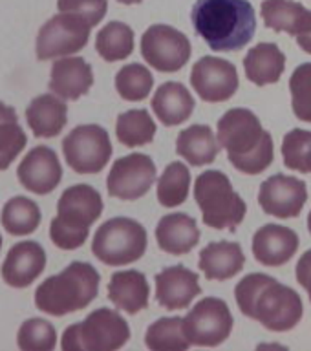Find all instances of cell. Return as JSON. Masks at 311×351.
<instances>
[{
  "label": "cell",
  "mask_w": 311,
  "mask_h": 351,
  "mask_svg": "<svg viewBox=\"0 0 311 351\" xmlns=\"http://www.w3.org/2000/svg\"><path fill=\"white\" fill-rule=\"evenodd\" d=\"M235 298L246 317L275 333L291 331L304 313L299 293L264 273H251L242 278L235 287Z\"/></svg>",
  "instance_id": "cell-1"
},
{
  "label": "cell",
  "mask_w": 311,
  "mask_h": 351,
  "mask_svg": "<svg viewBox=\"0 0 311 351\" xmlns=\"http://www.w3.org/2000/svg\"><path fill=\"white\" fill-rule=\"evenodd\" d=\"M191 21L194 32L213 51H240L257 32L249 0H196Z\"/></svg>",
  "instance_id": "cell-2"
},
{
  "label": "cell",
  "mask_w": 311,
  "mask_h": 351,
  "mask_svg": "<svg viewBox=\"0 0 311 351\" xmlns=\"http://www.w3.org/2000/svg\"><path fill=\"white\" fill-rule=\"evenodd\" d=\"M218 143L231 165L244 174L257 176L273 163V137L251 110H227L218 121Z\"/></svg>",
  "instance_id": "cell-3"
},
{
  "label": "cell",
  "mask_w": 311,
  "mask_h": 351,
  "mask_svg": "<svg viewBox=\"0 0 311 351\" xmlns=\"http://www.w3.org/2000/svg\"><path fill=\"white\" fill-rule=\"evenodd\" d=\"M97 269L87 262H71L65 271L49 276L35 291V306L51 317L81 311L99 293Z\"/></svg>",
  "instance_id": "cell-4"
},
{
  "label": "cell",
  "mask_w": 311,
  "mask_h": 351,
  "mask_svg": "<svg viewBox=\"0 0 311 351\" xmlns=\"http://www.w3.org/2000/svg\"><path fill=\"white\" fill-rule=\"evenodd\" d=\"M101 214L103 197L93 186L84 183L70 186L57 202V216L49 223V238L65 251L79 249Z\"/></svg>",
  "instance_id": "cell-5"
},
{
  "label": "cell",
  "mask_w": 311,
  "mask_h": 351,
  "mask_svg": "<svg viewBox=\"0 0 311 351\" xmlns=\"http://www.w3.org/2000/svg\"><path fill=\"white\" fill-rule=\"evenodd\" d=\"M194 199L202 210L203 223L211 229L233 232L246 218V202L235 192L229 178L220 170H207L198 176Z\"/></svg>",
  "instance_id": "cell-6"
},
{
  "label": "cell",
  "mask_w": 311,
  "mask_h": 351,
  "mask_svg": "<svg viewBox=\"0 0 311 351\" xmlns=\"http://www.w3.org/2000/svg\"><path fill=\"white\" fill-rule=\"evenodd\" d=\"M130 339V328L119 313L101 307L82 322L71 324L62 333L60 348L65 351H114Z\"/></svg>",
  "instance_id": "cell-7"
},
{
  "label": "cell",
  "mask_w": 311,
  "mask_h": 351,
  "mask_svg": "<svg viewBox=\"0 0 311 351\" xmlns=\"http://www.w3.org/2000/svg\"><path fill=\"white\" fill-rule=\"evenodd\" d=\"M147 230L130 218H112L93 234L92 252L99 262L117 267L143 258L147 251Z\"/></svg>",
  "instance_id": "cell-8"
},
{
  "label": "cell",
  "mask_w": 311,
  "mask_h": 351,
  "mask_svg": "<svg viewBox=\"0 0 311 351\" xmlns=\"http://www.w3.org/2000/svg\"><path fill=\"white\" fill-rule=\"evenodd\" d=\"M62 154L77 174H99L112 158L108 132L99 125L76 126L62 139Z\"/></svg>",
  "instance_id": "cell-9"
},
{
  "label": "cell",
  "mask_w": 311,
  "mask_h": 351,
  "mask_svg": "<svg viewBox=\"0 0 311 351\" xmlns=\"http://www.w3.org/2000/svg\"><path fill=\"white\" fill-rule=\"evenodd\" d=\"M92 26L71 13H60L44 22L38 29L35 53L38 60L60 59L81 51L88 44Z\"/></svg>",
  "instance_id": "cell-10"
},
{
  "label": "cell",
  "mask_w": 311,
  "mask_h": 351,
  "mask_svg": "<svg viewBox=\"0 0 311 351\" xmlns=\"http://www.w3.org/2000/svg\"><path fill=\"white\" fill-rule=\"evenodd\" d=\"M183 331L191 346L216 348L233 331L229 306L216 296H207L183 317Z\"/></svg>",
  "instance_id": "cell-11"
},
{
  "label": "cell",
  "mask_w": 311,
  "mask_h": 351,
  "mask_svg": "<svg viewBox=\"0 0 311 351\" xmlns=\"http://www.w3.org/2000/svg\"><path fill=\"white\" fill-rule=\"evenodd\" d=\"M192 46L185 33L167 24H154L143 33L141 55L148 66L161 73H174L189 62Z\"/></svg>",
  "instance_id": "cell-12"
},
{
  "label": "cell",
  "mask_w": 311,
  "mask_h": 351,
  "mask_svg": "<svg viewBox=\"0 0 311 351\" xmlns=\"http://www.w3.org/2000/svg\"><path fill=\"white\" fill-rule=\"evenodd\" d=\"M156 181V165L145 154H130L112 165L106 178V189L117 199H139L150 191Z\"/></svg>",
  "instance_id": "cell-13"
},
{
  "label": "cell",
  "mask_w": 311,
  "mask_h": 351,
  "mask_svg": "<svg viewBox=\"0 0 311 351\" xmlns=\"http://www.w3.org/2000/svg\"><path fill=\"white\" fill-rule=\"evenodd\" d=\"M194 92L207 103H224L238 90V71L233 62L218 57H202L191 71Z\"/></svg>",
  "instance_id": "cell-14"
},
{
  "label": "cell",
  "mask_w": 311,
  "mask_h": 351,
  "mask_svg": "<svg viewBox=\"0 0 311 351\" xmlns=\"http://www.w3.org/2000/svg\"><path fill=\"white\" fill-rule=\"evenodd\" d=\"M306 202V183L293 176H271L260 185L258 192V203L262 210L275 218H297Z\"/></svg>",
  "instance_id": "cell-15"
},
{
  "label": "cell",
  "mask_w": 311,
  "mask_h": 351,
  "mask_svg": "<svg viewBox=\"0 0 311 351\" xmlns=\"http://www.w3.org/2000/svg\"><path fill=\"white\" fill-rule=\"evenodd\" d=\"M16 178L26 191L46 196L62 180V167L49 147H35L24 156L16 169Z\"/></svg>",
  "instance_id": "cell-16"
},
{
  "label": "cell",
  "mask_w": 311,
  "mask_h": 351,
  "mask_svg": "<svg viewBox=\"0 0 311 351\" xmlns=\"http://www.w3.org/2000/svg\"><path fill=\"white\" fill-rule=\"evenodd\" d=\"M299 241V234L290 227L268 223L253 236V256L266 267H279L295 256Z\"/></svg>",
  "instance_id": "cell-17"
},
{
  "label": "cell",
  "mask_w": 311,
  "mask_h": 351,
  "mask_svg": "<svg viewBox=\"0 0 311 351\" xmlns=\"http://www.w3.org/2000/svg\"><path fill=\"white\" fill-rule=\"evenodd\" d=\"M202 293L198 274L185 265L165 267L156 274V300L161 307L176 311L191 306V302Z\"/></svg>",
  "instance_id": "cell-18"
},
{
  "label": "cell",
  "mask_w": 311,
  "mask_h": 351,
  "mask_svg": "<svg viewBox=\"0 0 311 351\" xmlns=\"http://www.w3.org/2000/svg\"><path fill=\"white\" fill-rule=\"evenodd\" d=\"M46 267V252L37 241L26 240L11 247L4 263L2 278L8 285L22 289L32 285Z\"/></svg>",
  "instance_id": "cell-19"
},
{
  "label": "cell",
  "mask_w": 311,
  "mask_h": 351,
  "mask_svg": "<svg viewBox=\"0 0 311 351\" xmlns=\"http://www.w3.org/2000/svg\"><path fill=\"white\" fill-rule=\"evenodd\" d=\"M93 84L92 66L82 57H60L49 71V90L60 99L76 101L90 92Z\"/></svg>",
  "instance_id": "cell-20"
},
{
  "label": "cell",
  "mask_w": 311,
  "mask_h": 351,
  "mask_svg": "<svg viewBox=\"0 0 311 351\" xmlns=\"http://www.w3.org/2000/svg\"><path fill=\"white\" fill-rule=\"evenodd\" d=\"M156 241L159 249L174 256L191 252L192 247H196L200 241L196 219L183 213L167 214L156 225Z\"/></svg>",
  "instance_id": "cell-21"
},
{
  "label": "cell",
  "mask_w": 311,
  "mask_h": 351,
  "mask_svg": "<svg viewBox=\"0 0 311 351\" xmlns=\"http://www.w3.org/2000/svg\"><path fill=\"white\" fill-rule=\"evenodd\" d=\"M150 285L141 271L128 269L112 274L108 282V298L117 309L128 315H136L148 307Z\"/></svg>",
  "instance_id": "cell-22"
},
{
  "label": "cell",
  "mask_w": 311,
  "mask_h": 351,
  "mask_svg": "<svg viewBox=\"0 0 311 351\" xmlns=\"http://www.w3.org/2000/svg\"><path fill=\"white\" fill-rule=\"evenodd\" d=\"M246 256L236 241H213L200 252L198 267L207 280H229L244 269Z\"/></svg>",
  "instance_id": "cell-23"
},
{
  "label": "cell",
  "mask_w": 311,
  "mask_h": 351,
  "mask_svg": "<svg viewBox=\"0 0 311 351\" xmlns=\"http://www.w3.org/2000/svg\"><path fill=\"white\" fill-rule=\"evenodd\" d=\"M150 106L165 126H176L191 117L196 103L189 88L183 86L181 82L169 81L156 90Z\"/></svg>",
  "instance_id": "cell-24"
},
{
  "label": "cell",
  "mask_w": 311,
  "mask_h": 351,
  "mask_svg": "<svg viewBox=\"0 0 311 351\" xmlns=\"http://www.w3.org/2000/svg\"><path fill=\"white\" fill-rule=\"evenodd\" d=\"M26 121L37 137L59 136L68 123V106L59 95L43 93L26 108Z\"/></svg>",
  "instance_id": "cell-25"
},
{
  "label": "cell",
  "mask_w": 311,
  "mask_h": 351,
  "mask_svg": "<svg viewBox=\"0 0 311 351\" xmlns=\"http://www.w3.org/2000/svg\"><path fill=\"white\" fill-rule=\"evenodd\" d=\"M246 77L257 86L275 84L286 70V55L273 43H260L247 51L244 59Z\"/></svg>",
  "instance_id": "cell-26"
},
{
  "label": "cell",
  "mask_w": 311,
  "mask_h": 351,
  "mask_svg": "<svg viewBox=\"0 0 311 351\" xmlns=\"http://www.w3.org/2000/svg\"><path fill=\"white\" fill-rule=\"evenodd\" d=\"M260 15L269 29L284 32L290 37L301 35L311 22V11L293 0H264Z\"/></svg>",
  "instance_id": "cell-27"
},
{
  "label": "cell",
  "mask_w": 311,
  "mask_h": 351,
  "mask_svg": "<svg viewBox=\"0 0 311 351\" xmlns=\"http://www.w3.org/2000/svg\"><path fill=\"white\" fill-rule=\"evenodd\" d=\"M176 152L192 167H203L213 163L220 152L213 130L205 125H192L180 132L176 139Z\"/></svg>",
  "instance_id": "cell-28"
},
{
  "label": "cell",
  "mask_w": 311,
  "mask_h": 351,
  "mask_svg": "<svg viewBox=\"0 0 311 351\" xmlns=\"http://www.w3.org/2000/svg\"><path fill=\"white\" fill-rule=\"evenodd\" d=\"M95 49L106 62L128 59L134 51V29L125 22H108L95 37Z\"/></svg>",
  "instance_id": "cell-29"
},
{
  "label": "cell",
  "mask_w": 311,
  "mask_h": 351,
  "mask_svg": "<svg viewBox=\"0 0 311 351\" xmlns=\"http://www.w3.org/2000/svg\"><path fill=\"white\" fill-rule=\"evenodd\" d=\"M27 143L26 132L19 125V115L13 106L0 103V172L10 169Z\"/></svg>",
  "instance_id": "cell-30"
},
{
  "label": "cell",
  "mask_w": 311,
  "mask_h": 351,
  "mask_svg": "<svg viewBox=\"0 0 311 351\" xmlns=\"http://www.w3.org/2000/svg\"><path fill=\"white\" fill-rule=\"evenodd\" d=\"M145 346L152 351H185L191 342L183 331V318L165 317L150 324L145 333Z\"/></svg>",
  "instance_id": "cell-31"
},
{
  "label": "cell",
  "mask_w": 311,
  "mask_h": 351,
  "mask_svg": "<svg viewBox=\"0 0 311 351\" xmlns=\"http://www.w3.org/2000/svg\"><path fill=\"white\" fill-rule=\"evenodd\" d=\"M41 225V208L33 199L24 196L11 197L2 208V227L11 236H26Z\"/></svg>",
  "instance_id": "cell-32"
},
{
  "label": "cell",
  "mask_w": 311,
  "mask_h": 351,
  "mask_svg": "<svg viewBox=\"0 0 311 351\" xmlns=\"http://www.w3.org/2000/svg\"><path fill=\"white\" fill-rule=\"evenodd\" d=\"M115 136L125 147H143L156 136V123L147 110H128L115 121Z\"/></svg>",
  "instance_id": "cell-33"
},
{
  "label": "cell",
  "mask_w": 311,
  "mask_h": 351,
  "mask_svg": "<svg viewBox=\"0 0 311 351\" xmlns=\"http://www.w3.org/2000/svg\"><path fill=\"white\" fill-rule=\"evenodd\" d=\"M189 186H191L189 169L180 161L170 163L158 180V202L163 207H178L189 197Z\"/></svg>",
  "instance_id": "cell-34"
},
{
  "label": "cell",
  "mask_w": 311,
  "mask_h": 351,
  "mask_svg": "<svg viewBox=\"0 0 311 351\" xmlns=\"http://www.w3.org/2000/svg\"><path fill=\"white\" fill-rule=\"evenodd\" d=\"M154 86V77L139 62H132V64L123 66L117 73H115V90L119 93V97L125 101H143L148 97V93Z\"/></svg>",
  "instance_id": "cell-35"
},
{
  "label": "cell",
  "mask_w": 311,
  "mask_h": 351,
  "mask_svg": "<svg viewBox=\"0 0 311 351\" xmlns=\"http://www.w3.org/2000/svg\"><path fill=\"white\" fill-rule=\"evenodd\" d=\"M282 158L288 169L301 174H311V132L295 128L282 141Z\"/></svg>",
  "instance_id": "cell-36"
},
{
  "label": "cell",
  "mask_w": 311,
  "mask_h": 351,
  "mask_svg": "<svg viewBox=\"0 0 311 351\" xmlns=\"http://www.w3.org/2000/svg\"><path fill=\"white\" fill-rule=\"evenodd\" d=\"M16 344L24 351H49L57 346V331L44 318H30L19 328Z\"/></svg>",
  "instance_id": "cell-37"
},
{
  "label": "cell",
  "mask_w": 311,
  "mask_h": 351,
  "mask_svg": "<svg viewBox=\"0 0 311 351\" xmlns=\"http://www.w3.org/2000/svg\"><path fill=\"white\" fill-rule=\"evenodd\" d=\"M291 108L297 119L311 123V62L297 66L290 77Z\"/></svg>",
  "instance_id": "cell-38"
},
{
  "label": "cell",
  "mask_w": 311,
  "mask_h": 351,
  "mask_svg": "<svg viewBox=\"0 0 311 351\" xmlns=\"http://www.w3.org/2000/svg\"><path fill=\"white\" fill-rule=\"evenodd\" d=\"M60 13H71L84 19L90 26H97L108 11V0H57Z\"/></svg>",
  "instance_id": "cell-39"
},
{
  "label": "cell",
  "mask_w": 311,
  "mask_h": 351,
  "mask_svg": "<svg viewBox=\"0 0 311 351\" xmlns=\"http://www.w3.org/2000/svg\"><path fill=\"white\" fill-rule=\"evenodd\" d=\"M297 282L308 291L311 302V249L304 252L297 263Z\"/></svg>",
  "instance_id": "cell-40"
},
{
  "label": "cell",
  "mask_w": 311,
  "mask_h": 351,
  "mask_svg": "<svg viewBox=\"0 0 311 351\" xmlns=\"http://www.w3.org/2000/svg\"><path fill=\"white\" fill-rule=\"evenodd\" d=\"M295 38H297V43H299V46H301V49H304L306 53L311 55V22H310V26H308L301 35H297Z\"/></svg>",
  "instance_id": "cell-41"
},
{
  "label": "cell",
  "mask_w": 311,
  "mask_h": 351,
  "mask_svg": "<svg viewBox=\"0 0 311 351\" xmlns=\"http://www.w3.org/2000/svg\"><path fill=\"white\" fill-rule=\"evenodd\" d=\"M117 2H121V4H125V5H130V4H139L141 0H117Z\"/></svg>",
  "instance_id": "cell-42"
},
{
  "label": "cell",
  "mask_w": 311,
  "mask_h": 351,
  "mask_svg": "<svg viewBox=\"0 0 311 351\" xmlns=\"http://www.w3.org/2000/svg\"><path fill=\"white\" fill-rule=\"evenodd\" d=\"M308 230H310V234H311V210H310V216H308Z\"/></svg>",
  "instance_id": "cell-43"
},
{
  "label": "cell",
  "mask_w": 311,
  "mask_h": 351,
  "mask_svg": "<svg viewBox=\"0 0 311 351\" xmlns=\"http://www.w3.org/2000/svg\"><path fill=\"white\" fill-rule=\"evenodd\" d=\"M0 249H2V236H0Z\"/></svg>",
  "instance_id": "cell-44"
}]
</instances>
